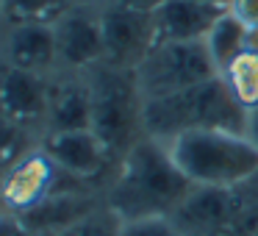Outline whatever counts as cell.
I'll return each mask as SVG.
<instances>
[{
  "label": "cell",
  "mask_w": 258,
  "mask_h": 236,
  "mask_svg": "<svg viewBox=\"0 0 258 236\" xmlns=\"http://www.w3.org/2000/svg\"><path fill=\"white\" fill-rule=\"evenodd\" d=\"M195 189L180 172L164 142L142 136L117 161L103 200L122 217V222L153 217H172L175 208Z\"/></svg>",
  "instance_id": "6da1fadb"
},
{
  "label": "cell",
  "mask_w": 258,
  "mask_h": 236,
  "mask_svg": "<svg viewBox=\"0 0 258 236\" xmlns=\"http://www.w3.org/2000/svg\"><path fill=\"white\" fill-rule=\"evenodd\" d=\"M206 128L247 134V114L230 97L228 86L222 84L219 75L197 86H189L183 92H175V95L145 100V111H142L145 136H153L167 145L186 131Z\"/></svg>",
  "instance_id": "7a4b0ae2"
},
{
  "label": "cell",
  "mask_w": 258,
  "mask_h": 236,
  "mask_svg": "<svg viewBox=\"0 0 258 236\" xmlns=\"http://www.w3.org/2000/svg\"><path fill=\"white\" fill-rule=\"evenodd\" d=\"M167 147L195 186H239L258 178V147L239 131H186Z\"/></svg>",
  "instance_id": "3957f363"
},
{
  "label": "cell",
  "mask_w": 258,
  "mask_h": 236,
  "mask_svg": "<svg viewBox=\"0 0 258 236\" xmlns=\"http://www.w3.org/2000/svg\"><path fill=\"white\" fill-rule=\"evenodd\" d=\"M84 75L92 92V131L106 145L114 161H119L145 136L142 131L145 97L136 84V73L100 62Z\"/></svg>",
  "instance_id": "277c9868"
},
{
  "label": "cell",
  "mask_w": 258,
  "mask_h": 236,
  "mask_svg": "<svg viewBox=\"0 0 258 236\" xmlns=\"http://www.w3.org/2000/svg\"><path fill=\"white\" fill-rule=\"evenodd\" d=\"M169 219L183 236H255L258 178L239 186H195Z\"/></svg>",
  "instance_id": "5b68a950"
},
{
  "label": "cell",
  "mask_w": 258,
  "mask_h": 236,
  "mask_svg": "<svg viewBox=\"0 0 258 236\" xmlns=\"http://www.w3.org/2000/svg\"><path fill=\"white\" fill-rule=\"evenodd\" d=\"M134 73L142 97L153 100L217 78L219 70L208 56L206 42H158Z\"/></svg>",
  "instance_id": "8992f818"
},
{
  "label": "cell",
  "mask_w": 258,
  "mask_h": 236,
  "mask_svg": "<svg viewBox=\"0 0 258 236\" xmlns=\"http://www.w3.org/2000/svg\"><path fill=\"white\" fill-rule=\"evenodd\" d=\"M61 175L64 172L45 147H28L0 172V211L20 219L34 214L58 192Z\"/></svg>",
  "instance_id": "52a82bcc"
},
{
  "label": "cell",
  "mask_w": 258,
  "mask_h": 236,
  "mask_svg": "<svg viewBox=\"0 0 258 236\" xmlns=\"http://www.w3.org/2000/svg\"><path fill=\"white\" fill-rule=\"evenodd\" d=\"M103 28V62L119 70H136L145 56L158 45L156 14L131 12L100 3Z\"/></svg>",
  "instance_id": "ba28073f"
},
{
  "label": "cell",
  "mask_w": 258,
  "mask_h": 236,
  "mask_svg": "<svg viewBox=\"0 0 258 236\" xmlns=\"http://www.w3.org/2000/svg\"><path fill=\"white\" fill-rule=\"evenodd\" d=\"M56 36L58 73H89L103 62V28H100V3L84 6L75 3L53 23Z\"/></svg>",
  "instance_id": "9c48e42d"
},
{
  "label": "cell",
  "mask_w": 258,
  "mask_h": 236,
  "mask_svg": "<svg viewBox=\"0 0 258 236\" xmlns=\"http://www.w3.org/2000/svg\"><path fill=\"white\" fill-rule=\"evenodd\" d=\"M50 106V75L6 67L0 70V111L25 131L45 134Z\"/></svg>",
  "instance_id": "30bf717a"
},
{
  "label": "cell",
  "mask_w": 258,
  "mask_h": 236,
  "mask_svg": "<svg viewBox=\"0 0 258 236\" xmlns=\"http://www.w3.org/2000/svg\"><path fill=\"white\" fill-rule=\"evenodd\" d=\"M50 158L58 164L64 175L73 181H95L106 175L108 167H117L111 153L106 150L97 134L92 128L84 131H56V134H45L39 142Z\"/></svg>",
  "instance_id": "8fae6325"
},
{
  "label": "cell",
  "mask_w": 258,
  "mask_h": 236,
  "mask_svg": "<svg viewBox=\"0 0 258 236\" xmlns=\"http://www.w3.org/2000/svg\"><path fill=\"white\" fill-rule=\"evenodd\" d=\"M0 56H3L6 67L14 70H28V73H39V75L58 73L53 25L45 23L9 25L6 34H3V42H0Z\"/></svg>",
  "instance_id": "7c38bea8"
},
{
  "label": "cell",
  "mask_w": 258,
  "mask_h": 236,
  "mask_svg": "<svg viewBox=\"0 0 258 236\" xmlns=\"http://www.w3.org/2000/svg\"><path fill=\"white\" fill-rule=\"evenodd\" d=\"M84 128H92V92H89L86 75L84 73H53L45 134L84 131Z\"/></svg>",
  "instance_id": "4fadbf2b"
},
{
  "label": "cell",
  "mask_w": 258,
  "mask_h": 236,
  "mask_svg": "<svg viewBox=\"0 0 258 236\" xmlns=\"http://www.w3.org/2000/svg\"><path fill=\"white\" fill-rule=\"evenodd\" d=\"M228 9L191 3V0H167L156 12L158 42H203L208 31Z\"/></svg>",
  "instance_id": "5bb4252c"
},
{
  "label": "cell",
  "mask_w": 258,
  "mask_h": 236,
  "mask_svg": "<svg viewBox=\"0 0 258 236\" xmlns=\"http://www.w3.org/2000/svg\"><path fill=\"white\" fill-rule=\"evenodd\" d=\"M219 78L228 86L230 97L239 103V108L244 114L258 108V56L241 50L230 64H225L219 70Z\"/></svg>",
  "instance_id": "9a60e30c"
},
{
  "label": "cell",
  "mask_w": 258,
  "mask_h": 236,
  "mask_svg": "<svg viewBox=\"0 0 258 236\" xmlns=\"http://www.w3.org/2000/svg\"><path fill=\"white\" fill-rule=\"evenodd\" d=\"M244 34H247V28L230 12H225L222 17L217 20V25H214V28L208 31V36L203 39L208 47L211 62L217 64V70H222L225 64H230L241 50H244Z\"/></svg>",
  "instance_id": "2e32d148"
},
{
  "label": "cell",
  "mask_w": 258,
  "mask_h": 236,
  "mask_svg": "<svg viewBox=\"0 0 258 236\" xmlns=\"http://www.w3.org/2000/svg\"><path fill=\"white\" fill-rule=\"evenodd\" d=\"M75 6V0H3L0 14L9 25L20 23H45L53 25L67 9Z\"/></svg>",
  "instance_id": "e0dca14e"
},
{
  "label": "cell",
  "mask_w": 258,
  "mask_h": 236,
  "mask_svg": "<svg viewBox=\"0 0 258 236\" xmlns=\"http://www.w3.org/2000/svg\"><path fill=\"white\" fill-rule=\"evenodd\" d=\"M122 217L108 206L106 200L100 203L97 208H92L89 214H84L81 219L70 222L67 228L56 230L50 236H119L122 233Z\"/></svg>",
  "instance_id": "ac0fdd59"
},
{
  "label": "cell",
  "mask_w": 258,
  "mask_h": 236,
  "mask_svg": "<svg viewBox=\"0 0 258 236\" xmlns=\"http://www.w3.org/2000/svg\"><path fill=\"white\" fill-rule=\"evenodd\" d=\"M25 134H28V131L20 128L17 123H12L6 114L0 111V167H9L20 153L28 150Z\"/></svg>",
  "instance_id": "d6986e66"
},
{
  "label": "cell",
  "mask_w": 258,
  "mask_h": 236,
  "mask_svg": "<svg viewBox=\"0 0 258 236\" xmlns=\"http://www.w3.org/2000/svg\"><path fill=\"white\" fill-rule=\"evenodd\" d=\"M119 236H183L169 217H153V219H134L122 225Z\"/></svg>",
  "instance_id": "ffe728a7"
},
{
  "label": "cell",
  "mask_w": 258,
  "mask_h": 236,
  "mask_svg": "<svg viewBox=\"0 0 258 236\" xmlns=\"http://www.w3.org/2000/svg\"><path fill=\"white\" fill-rule=\"evenodd\" d=\"M228 12L233 14L244 28H258V0H230Z\"/></svg>",
  "instance_id": "44dd1931"
},
{
  "label": "cell",
  "mask_w": 258,
  "mask_h": 236,
  "mask_svg": "<svg viewBox=\"0 0 258 236\" xmlns=\"http://www.w3.org/2000/svg\"><path fill=\"white\" fill-rule=\"evenodd\" d=\"M103 6H119V9H131V12H147L156 14L167 0H97Z\"/></svg>",
  "instance_id": "7402d4cb"
},
{
  "label": "cell",
  "mask_w": 258,
  "mask_h": 236,
  "mask_svg": "<svg viewBox=\"0 0 258 236\" xmlns=\"http://www.w3.org/2000/svg\"><path fill=\"white\" fill-rule=\"evenodd\" d=\"M0 236H36L34 230L25 225V219L20 217H3V228H0Z\"/></svg>",
  "instance_id": "603a6c76"
},
{
  "label": "cell",
  "mask_w": 258,
  "mask_h": 236,
  "mask_svg": "<svg viewBox=\"0 0 258 236\" xmlns=\"http://www.w3.org/2000/svg\"><path fill=\"white\" fill-rule=\"evenodd\" d=\"M247 136L252 139V145L258 147V108L247 114Z\"/></svg>",
  "instance_id": "cb8c5ba5"
},
{
  "label": "cell",
  "mask_w": 258,
  "mask_h": 236,
  "mask_svg": "<svg viewBox=\"0 0 258 236\" xmlns=\"http://www.w3.org/2000/svg\"><path fill=\"white\" fill-rule=\"evenodd\" d=\"M244 50L252 53V56H258V28H247V34H244Z\"/></svg>",
  "instance_id": "d4e9b609"
},
{
  "label": "cell",
  "mask_w": 258,
  "mask_h": 236,
  "mask_svg": "<svg viewBox=\"0 0 258 236\" xmlns=\"http://www.w3.org/2000/svg\"><path fill=\"white\" fill-rule=\"evenodd\" d=\"M191 3H208V6H222V9H228L230 0H191Z\"/></svg>",
  "instance_id": "484cf974"
},
{
  "label": "cell",
  "mask_w": 258,
  "mask_h": 236,
  "mask_svg": "<svg viewBox=\"0 0 258 236\" xmlns=\"http://www.w3.org/2000/svg\"><path fill=\"white\" fill-rule=\"evenodd\" d=\"M3 217H6V214H3V211H0V228H3Z\"/></svg>",
  "instance_id": "4316f807"
},
{
  "label": "cell",
  "mask_w": 258,
  "mask_h": 236,
  "mask_svg": "<svg viewBox=\"0 0 258 236\" xmlns=\"http://www.w3.org/2000/svg\"><path fill=\"white\" fill-rule=\"evenodd\" d=\"M255 236H258V230H255Z\"/></svg>",
  "instance_id": "83f0119b"
}]
</instances>
